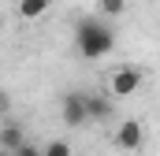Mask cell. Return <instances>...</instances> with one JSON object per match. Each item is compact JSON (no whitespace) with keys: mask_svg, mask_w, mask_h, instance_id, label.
Segmentation results:
<instances>
[{"mask_svg":"<svg viewBox=\"0 0 160 156\" xmlns=\"http://www.w3.org/2000/svg\"><path fill=\"white\" fill-rule=\"evenodd\" d=\"M97 7H101V15H108V19H116L127 11V0H97Z\"/></svg>","mask_w":160,"mask_h":156,"instance_id":"8","label":"cell"},{"mask_svg":"<svg viewBox=\"0 0 160 156\" xmlns=\"http://www.w3.org/2000/svg\"><path fill=\"white\" fill-rule=\"evenodd\" d=\"M52 7V0H19V19H26V22H34L41 19L45 11Z\"/></svg>","mask_w":160,"mask_h":156,"instance_id":"6","label":"cell"},{"mask_svg":"<svg viewBox=\"0 0 160 156\" xmlns=\"http://www.w3.org/2000/svg\"><path fill=\"white\" fill-rule=\"evenodd\" d=\"M86 112H89V119H108L112 115V104L104 97H86Z\"/></svg>","mask_w":160,"mask_h":156,"instance_id":"7","label":"cell"},{"mask_svg":"<svg viewBox=\"0 0 160 156\" xmlns=\"http://www.w3.org/2000/svg\"><path fill=\"white\" fill-rule=\"evenodd\" d=\"M75 48L82 60H104L116 48V34L104 19H78L75 26Z\"/></svg>","mask_w":160,"mask_h":156,"instance_id":"1","label":"cell"},{"mask_svg":"<svg viewBox=\"0 0 160 156\" xmlns=\"http://www.w3.org/2000/svg\"><path fill=\"white\" fill-rule=\"evenodd\" d=\"M60 115H63V123H67L71 130H75V126H82V123H89V112H86V97H82V93H71V97L63 100V112H60Z\"/></svg>","mask_w":160,"mask_h":156,"instance_id":"4","label":"cell"},{"mask_svg":"<svg viewBox=\"0 0 160 156\" xmlns=\"http://www.w3.org/2000/svg\"><path fill=\"white\" fill-rule=\"evenodd\" d=\"M0 108H4V93H0Z\"/></svg>","mask_w":160,"mask_h":156,"instance_id":"11","label":"cell"},{"mask_svg":"<svg viewBox=\"0 0 160 156\" xmlns=\"http://www.w3.org/2000/svg\"><path fill=\"white\" fill-rule=\"evenodd\" d=\"M142 141H145V126H142L138 119H123L119 126H116V145H119L123 153L142 149Z\"/></svg>","mask_w":160,"mask_h":156,"instance_id":"2","label":"cell"},{"mask_svg":"<svg viewBox=\"0 0 160 156\" xmlns=\"http://www.w3.org/2000/svg\"><path fill=\"white\" fill-rule=\"evenodd\" d=\"M22 145H26V141H22V130H19V126H4V130H0V156H15Z\"/></svg>","mask_w":160,"mask_h":156,"instance_id":"5","label":"cell"},{"mask_svg":"<svg viewBox=\"0 0 160 156\" xmlns=\"http://www.w3.org/2000/svg\"><path fill=\"white\" fill-rule=\"evenodd\" d=\"M41 156H71V145H67V141H48V145L41 149Z\"/></svg>","mask_w":160,"mask_h":156,"instance_id":"9","label":"cell"},{"mask_svg":"<svg viewBox=\"0 0 160 156\" xmlns=\"http://www.w3.org/2000/svg\"><path fill=\"white\" fill-rule=\"evenodd\" d=\"M108 85H112V93H116V97H130V93H138V89H142V71H138V67H119V71L112 75Z\"/></svg>","mask_w":160,"mask_h":156,"instance_id":"3","label":"cell"},{"mask_svg":"<svg viewBox=\"0 0 160 156\" xmlns=\"http://www.w3.org/2000/svg\"><path fill=\"white\" fill-rule=\"evenodd\" d=\"M15 156H41V149H34V145H22V149H19Z\"/></svg>","mask_w":160,"mask_h":156,"instance_id":"10","label":"cell"}]
</instances>
